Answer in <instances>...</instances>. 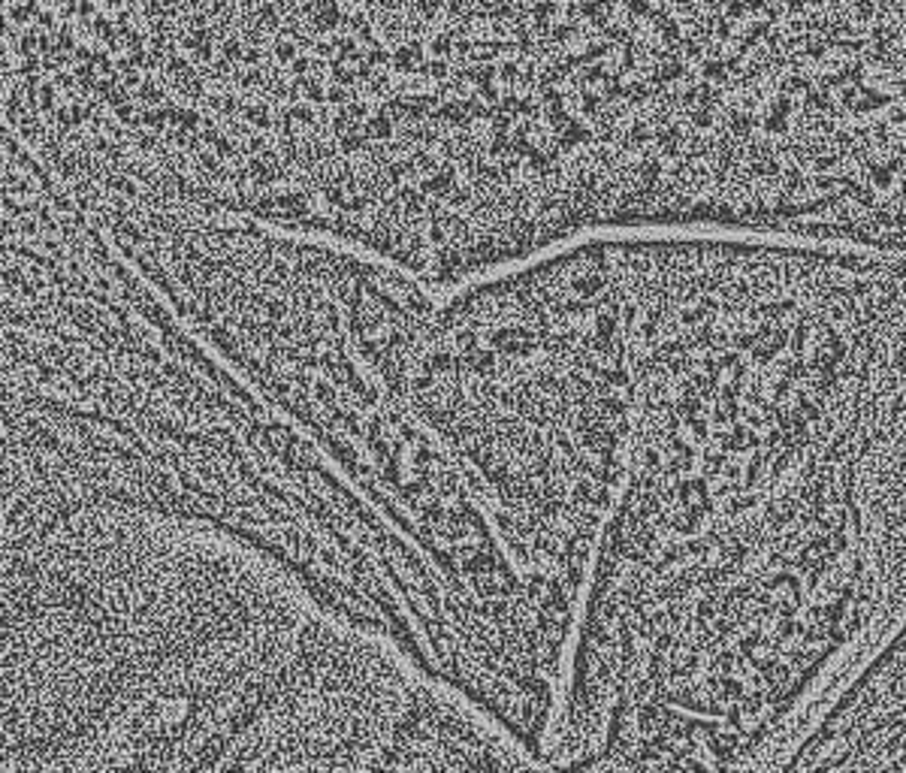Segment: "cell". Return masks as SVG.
Listing matches in <instances>:
<instances>
[{"label": "cell", "mask_w": 906, "mask_h": 773, "mask_svg": "<svg viewBox=\"0 0 906 773\" xmlns=\"http://www.w3.org/2000/svg\"><path fill=\"white\" fill-rule=\"evenodd\" d=\"M106 233L172 311L284 414L447 589L502 556L460 465L363 360L318 242L263 224L121 203Z\"/></svg>", "instance_id": "obj_2"}, {"label": "cell", "mask_w": 906, "mask_h": 773, "mask_svg": "<svg viewBox=\"0 0 906 773\" xmlns=\"http://www.w3.org/2000/svg\"><path fill=\"white\" fill-rule=\"evenodd\" d=\"M6 773H559L218 526L3 511Z\"/></svg>", "instance_id": "obj_1"}, {"label": "cell", "mask_w": 906, "mask_h": 773, "mask_svg": "<svg viewBox=\"0 0 906 773\" xmlns=\"http://www.w3.org/2000/svg\"><path fill=\"white\" fill-rule=\"evenodd\" d=\"M770 773H906V631Z\"/></svg>", "instance_id": "obj_3"}]
</instances>
